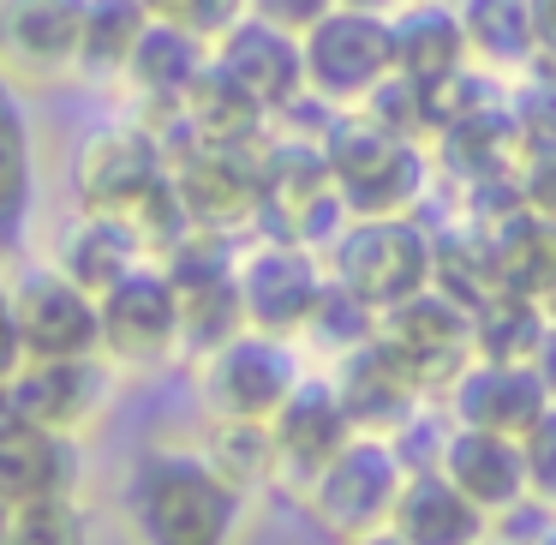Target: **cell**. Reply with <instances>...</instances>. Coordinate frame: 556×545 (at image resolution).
Returning <instances> with one entry per match:
<instances>
[{
	"label": "cell",
	"mask_w": 556,
	"mask_h": 545,
	"mask_svg": "<svg viewBox=\"0 0 556 545\" xmlns=\"http://www.w3.org/2000/svg\"><path fill=\"white\" fill-rule=\"evenodd\" d=\"M300 342L245 324L222 348L198 354V408L210 420H276V408L300 389Z\"/></svg>",
	"instance_id": "8992f818"
},
{
	"label": "cell",
	"mask_w": 556,
	"mask_h": 545,
	"mask_svg": "<svg viewBox=\"0 0 556 545\" xmlns=\"http://www.w3.org/2000/svg\"><path fill=\"white\" fill-rule=\"evenodd\" d=\"M383 336L401 360L413 366V377L425 384V396L443 401L460 384L472 360H479V324H472V306L460 294H448L443 282H431L425 294L389 306L383 312Z\"/></svg>",
	"instance_id": "8fae6325"
},
{
	"label": "cell",
	"mask_w": 556,
	"mask_h": 545,
	"mask_svg": "<svg viewBox=\"0 0 556 545\" xmlns=\"http://www.w3.org/2000/svg\"><path fill=\"white\" fill-rule=\"evenodd\" d=\"M13 318L25 360H73V354H102V300L73 282L61 264H18L13 282Z\"/></svg>",
	"instance_id": "4fadbf2b"
},
{
	"label": "cell",
	"mask_w": 556,
	"mask_h": 545,
	"mask_svg": "<svg viewBox=\"0 0 556 545\" xmlns=\"http://www.w3.org/2000/svg\"><path fill=\"white\" fill-rule=\"evenodd\" d=\"M472 61L491 73H527L539 54V0H455Z\"/></svg>",
	"instance_id": "f1b7e54d"
},
{
	"label": "cell",
	"mask_w": 556,
	"mask_h": 545,
	"mask_svg": "<svg viewBox=\"0 0 556 545\" xmlns=\"http://www.w3.org/2000/svg\"><path fill=\"white\" fill-rule=\"evenodd\" d=\"M204 66H210V42L198 37V30L168 25V18H150V30L132 49V66H126L121 85L138 97V114L162 133V126L180 121V102H186V90L198 85Z\"/></svg>",
	"instance_id": "7402d4cb"
},
{
	"label": "cell",
	"mask_w": 556,
	"mask_h": 545,
	"mask_svg": "<svg viewBox=\"0 0 556 545\" xmlns=\"http://www.w3.org/2000/svg\"><path fill=\"white\" fill-rule=\"evenodd\" d=\"M539 306H544V318H551V324H556V282H551V288L539 294Z\"/></svg>",
	"instance_id": "7bdbcfd3"
},
{
	"label": "cell",
	"mask_w": 556,
	"mask_h": 545,
	"mask_svg": "<svg viewBox=\"0 0 556 545\" xmlns=\"http://www.w3.org/2000/svg\"><path fill=\"white\" fill-rule=\"evenodd\" d=\"M348 545H413V540L395 533V528H371V533H359V540H348Z\"/></svg>",
	"instance_id": "60d3db41"
},
{
	"label": "cell",
	"mask_w": 556,
	"mask_h": 545,
	"mask_svg": "<svg viewBox=\"0 0 556 545\" xmlns=\"http://www.w3.org/2000/svg\"><path fill=\"white\" fill-rule=\"evenodd\" d=\"M389 528L407 533L413 545H472L496 528L443 468H407V485L395 497V516Z\"/></svg>",
	"instance_id": "d4e9b609"
},
{
	"label": "cell",
	"mask_w": 556,
	"mask_h": 545,
	"mask_svg": "<svg viewBox=\"0 0 556 545\" xmlns=\"http://www.w3.org/2000/svg\"><path fill=\"white\" fill-rule=\"evenodd\" d=\"M532 545H556V516H551V528H544V533H539V540H532Z\"/></svg>",
	"instance_id": "f6af8a7d"
},
{
	"label": "cell",
	"mask_w": 556,
	"mask_h": 545,
	"mask_svg": "<svg viewBox=\"0 0 556 545\" xmlns=\"http://www.w3.org/2000/svg\"><path fill=\"white\" fill-rule=\"evenodd\" d=\"M210 54H216V66H228L276 121L293 102H305V42H300V30L245 13L233 30H222V37L210 42Z\"/></svg>",
	"instance_id": "ac0fdd59"
},
{
	"label": "cell",
	"mask_w": 556,
	"mask_h": 545,
	"mask_svg": "<svg viewBox=\"0 0 556 545\" xmlns=\"http://www.w3.org/2000/svg\"><path fill=\"white\" fill-rule=\"evenodd\" d=\"M472 324H479V360H532L551 330L539 294H515V288H491L472 306Z\"/></svg>",
	"instance_id": "1f68e13d"
},
{
	"label": "cell",
	"mask_w": 556,
	"mask_h": 545,
	"mask_svg": "<svg viewBox=\"0 0 556 545\" xmlns=\"http://www.w3.org/2000/svg\"><path fill=\"white\" fill-rule=\"evenodd\" d=\"M156 18H168V25H186L198 30L204 42H216L222 30H233L245 13H252V0H144Z\"/></svg>",
	"instance_id": "e575fe53"
},
{
	"label": "cell",
	"mask_w": 556,
	"mask_h": 545,
	"mask_svg": "<svg viewBox=\"0 0 556 545\" xmlns=\"http://www.w3.org/2000/svg\"><path fill=\"white\" fill-rule=\"evenodd\" d=\"M198 449L252 497L269 492V485H281V456H276L269 420H210L204 437H198Z\"/></svg>",
	"instance_id": "f546056e"
},
{
	"label": "cell",
	"mask_w": 556,
	"mask_h": 545,
	"mask_svg": "<svg viewBox=\"0 0 556 545\" xmlns=\"http://www.w3.org/2000/svg\"><path fill=\"white\" fill-rule=\"evenodd\" d=\"M401 485H407V456H401V444L395 437L359 432L312 485H305L300 504H305V516H312L317 533L348 545L371 528H389Z\"/></svg>",
	"instance_id": "5b68a950"
},
{
	"label": "cell",
	"mask_w": 556,
	"mask_h": 545,
	"mask_svg": "<svg viewBox=\"0 0 556 545\" xmlns=\"http://www.w3.org/2000/svg\"><path fill=\"white\" fill-rule=\"evenodd\" d=\"M7 545H97L85 497H37L13 509V540Z\"/></svg>",
	"instance_id": "836d02e7"
},
{
	"label": "cell",
	"mask_w": 556,
	"mask_h": 545,
	"mask_svg": "<svg viewBox=\"0 0 556 545\" xmlns=\"http://www.w3.org/2000/svg\"><path fill=\"white\" fill-rule=\"evenodd\" d=\"M437 468L472 497L491 521H503L508 509H520L532 497V473H527V449L508 432H484V425H448Z\"/></svg>",
	"instance_id": "ffe728a7"
},
{
	"label": "cell",
	"mask_w": 556,
	"mask_h": 545,
	"mask_svg": "<svg viewBox=\"0 0 556 545\" xmlns=\"http://www.w3.org/2000/svg\"><path fill=\"white\" fill-rule=\"evenodd\" d=\"M168 157L192 228L222 240H245L264 228V145H204L168 133Z\"/></svg>",
	"instance_id": "277c9868"
},
{
	"label": "cell",
	"mask_w": 556,
	"mask_h": 545,
	"mask_svg": "<svg viewBox=\"0 0 556 545\" xmlns=\"http://www.w3.org/2000/svg\"><path fill=\"white\" fill-rule=\"evenodd\" d=\"M472 545H515V540H508V533H496V528H491V533H484V540H472Z\"/></svg>",
	"instance_id": "ee69618b"
},
{
	"label": "cell",
	"mask_w": 556,
	"mask_h": 545,
	"mask_svg": "<svg viewBox=\"0 0 556 545\" xmlns=\"http://www.w3.org/2000/svg\"><path fill=\"white\" fill-rule=\"evenodd\" d=\"M484 252H491L496 288L515 294H544L556 282V222L532 205H515L503 216H484Z\"/></svg>",
	"instance_id": "83f0119b"
},
{
	"label": "cell",
	"mask_w": 556,
	"mask_h": 545,
	"mask_svg": "<svg viewBox=\"0 0 556 545\" xmlns=\"http://www.w3.org/2000/svg\"><path fill=\"white\" fill-rule=\"evenodd\" d=\"M150 258L144 234L132 228V216H114V210H85L73 205V216L54 228L49 240V264H61L73 282H85L90 294H109L126 270H138Z\"/></svg>",
	"instance_id": "cb8c5ba5"
},
{
	"label": "cell",
	"mask_w": 556,
	"mask_h": 545,
	"mask_svg": "<svg viewBox=\"0 0 556 545\" xmlns=\"http://www.w3.org/2000/svg\"><path fill=\"white\" fill-rule=\"evenodd\" d=\"M37 216V126L13 85H0V258H18Z\"/></svg>",
	"instance_id": "4316f807"
},
{
	"label": "cell",
	"mask_w": 556,
	"mask_h": 545,
	"mask_svg": "<svg viewBox=\"0 0 556 545\" xmlns=\"http://www.w3.org/2000/svg\"><path fill=\"white\" fill-rule=\"evenodd\" d=\"M551 401L556 389L544 384V372L532 360H472L460 372V384L443 396V413L455 425H484V432L520 437Z\"/></svg>",
	"instance_id": "d6986e66"
},
{
	"label": "cell",
	"mask_w": 556,
	"mask_h": 545,
	"mask_svg": "<svg viewBox=\"0 0 556 545\" xmlns=\"http://www.w3.org/2000/svg\"><path fill=\"white\" fill-rule=\"evenodd\" d=\"M317 138H324V157H329V174H336L348 216H407L431 193V174H437L431 145L389 133L365 109L329 114Z\"/></svg>",
	"instance_id": "7a4b0ae2"
},
{
	"label": "cell",
	"mask_w": 556,
	"mask_h": 545,
	"mask_svg": "<svg viewBox=\"0 0 556 545\" xmlns=\"http://www.w3.org/2000/svg\"><path fill=\"white\" fill-rule=\"evenodd\" d=\"M252 492L228 480L204 449L156 444L126 480V521L138 545H233Z\"/></svg>",
	"instance_id": "6da1fadb"
},
{
	"label": "cell",
	"mask_w": 556,
	"mask_h": 545,
	"mask_svg": "<svg viewBox=\"0 0 556 545\" xmlns=\"http://www.w3.org/2000/svg\"><path fill=\"white\" fill-rule=\"evenodd\" d=\"M114 377H121V366H114L109 354H73V360H25L7 389H13V401L37 425L85 437L90 425L109 413Z\"/></svg>",
	"instance_id": "e0dca14e"
},
{
	"label": "cell",
	"mask_w": 556,
	"mask_h": 545,
	"mask_svg": "<svg viewBox=\"0 0 556 545\" xmlns=\"http://www.w3.org/2000/svg\"><path fill=\"white\" fill-rule=\"evenodd\" d=\"M25 366V342H18V318H13V294L0 282V384H13V372Z\"/></svg>",
	"instance_id": "f35d334b"
},
{
	"label": "cell",
	"mask_w": 556,
	"mask_h": 545,
	"mask_svg": "<svg viewBox=\"0 0 556 545\" xmlns=\"http://www.w3.org/2000/svg\"><path fill=\"white\" fill-rule=\"evenodd\" d=\"M13 540V504H7V497H0V545Z\"/></svg>",
	"instance_id": "b9f144b4"
},
{
	"label": "cell",
	"mask_w": 556,
	"mask_h": 545,
	"mask_svg": "<svg viewBox=\"0 0 556 545\" xmlns=\"http://www.w3.org/2000/svg\"><path fill=\"white\" fill-rule=\"evenodd\" d=\"M532 61L556 66V0H539V54H532Z\"/></svg>",
	"instance_id": "ab89813d"
},
{
	"label": "cell",
	"mask_w": 556,
	"mask_h": 545,
	"mask_svg": "<svg viewBox=\"0 0 556 545\" xmlns=\"http://www.w3.org/2000/svg\"><path fill=\"white\" fill-rule=\"evenodd\" d=\"M377 330H383V312H377V306H365L359 294H348L341 282H329L324 300H317V312H312V324L300 330V342L312 354H324V360H341L348 348L371 342Z\"/></svg>",
	"instance_id": "d6a6232c"
},
{
	"label": "cell",
	"mask_w": 556,
	"mask_h": 545,
	"mask_svg": "<svg viewBox=\"0 0 556 545\" xmlns=\"http://www.w3.org/2000/svg\"><path fill=\"white\" fill-rule=\"evenodd\" d=\"M300 42H305V97H317L324 109H359L395 73V13H371V7L341 0Z\"/></svg>",
	"instance_id": "52a82bcc"
},
{
	"label": "cell",
	"mask_w": 556,
	"mask_h": 545,
	"mask_svg": "<svg viewBox=\"0 0 556 545\" xmlns=\"http://www.w3.org/2000/svg\"><path fill=\"white\" fill-rule=\"evenodd\" d=\"M174 294H180V324H186V354H210L228 336L245 330V300H240V240L192 228L174 252H162Z\"/></svg>",
	"instance_id": "7c38bea8"
},
{
	"label": "cell",
	"mask_w": 556,
	"mask_h": 545,
	"mask_svg": "<svg viewBox=\"0 0 556 545\" xmlns=\"http://www.w3.org/2000/svg\"><path fill=\"white\" fill-rule=\"evenodd\" d=\"M324 264L329 282L389 312L437 282V234L413 210L407 216H348L341 234L324 246Z\"/></svg>",
	"instance_id": "3957f363"
},
{
	"label": "cell",
	"mask_w": 556,
	"mask_h": 545,
	"mask_svg": "<svg viewBox=\"0 0 556 545\" xmlns=\"http://www.w3.org/2000/svg\"><path fill=\"white\" fill-rule=\"evenodd\" d=\"M329 377H336L353 425L371 432V437H401L425 408H431L425 384L413 377V366L389 348L383 330H377L371 342H359V348H348L341 360H329ZM437 408H443V401H437Z\"/></svg>",
	"instance_id": "2e32d148"
},
{
	"label": "cell",
	"mask_w": 556,
	"mask_h": 545,
	"mask_svg": "<svg viewBox=\"0 0 556 545\" xmlns=\"http://www.w3.org/2000/svg\"><path fill=\"white\" fill-rule=\"evenodd\" d=\"M168 174H174L168 138H162L144 114L90 126L73 150V198L85 210L138 216L144 198L156 193V186H168Z\"/></svg>",
	"instance_id": "ba28073f"
},
{
	"label": "cell",
	"mask_w": 556,
	"mask_h": 545,
	"mask_svg": "<svg viewBox=\"0 0 556 545\" xmlns=\"http://www.w3.org/2000/svg\"><path fill=\"white\" fill-rule=\"evenodd\" d=\"M520 198L556 222V145H527V157H520Z\"/></svg>",
	"instance_id": "8d00e7d4"
},
{
	"label": "cell",
	"mask_w": 556,
	"mask_h": 545,
	"mask_svg": "<svg viewBox=\"0 0 556 545\" xmlns=\"http://www.w3.org/2000/svg\"><path fill=\"white\" fill-rule=\"evenodd\" d=\"M324 288H329L324 246L293 240V234H276V228H257L240 246V300H245V324L252 330L300 342Z\"/></svg>",
	"instance_id": "9c48e42d"
},
{
	"label": "cell",
	"mask_w": 556,
	"mask_h": 545,
	"mask_svg": "<svg viewBox=\"0 0 556 545\" xmlns=\"http://www.w3.org/2000/svg\"><path fill=\"white\" fill-rule=\"evenodd\" d=\"M467 66H479V61H472V42H467L455 0H401L395 7V73L437 97Z\"/></svg>",
	"instance_id": "603a6c76"
},
{
	"label": "cell",
	"mask_w": 556,
	"mask_h": 545,
	"mask_svg": "<svg viewBox=\"0 0 556 545\" xmlns=\"http://www.w3.org/2000/svg\"><path fill=\"white\" fill-rule=\"evenodd\" d=\"M520 449H527V473H532V497L556 509V401L539 413V420L520 432Z\"/></svg>",
	"instance_id": "d590c367"
},
{
	"label": "cell",
	"mask_w": 556,
	"mask_h": 545,
	"mask_svg": "<svg viewBox=\"0 0 556 545\" xmlns=\"http://www.w3.org/2000/svg\"><path fill=\"white\" fill-rule=\"evenodd\" d=\"M269 432H276V456H281V492L300 497L305 485H312L317 473H324L329 461L359 437V425H353V413H348V401H341L336 377H329V372H305L300 389L276 408Z\"/></svg>",
	"instance_id": "9a60e30c"
},
{
	"label": "cell",
	"mask_w": 556,
	"mask_h": 545,
	"mask_svg": "<svg viewBox=\"0 0 556 545\" xmlns=\"http://www.w3.org/2000/svg\"><path fill=\"white\" fill-rule=\"evenodd\" d=\"M90 0H0V61L30 78L78 73Z\"/></svg>",
	"instance_id": "44dd1931"
},
{
	"label": "cell",
	"mask_w": 556,
	"mask_h": 545,
	"mask_svg": "<svg viewBox=\"0 0 556 545\" xmlns=\"http://www.w3.org/2000/svg\"><path fill=\"white\" fill-rule=\"evenodd\" d=\"M269 126H276V114H269L228 66H216V54H210V66L198 73V85L186 90V102H180V121L162 126V138L186 133V138H204V145H264Z\"/></svg>",
	"instance_id": "484cf974"
},
{
	"label": "cell",
	"mask_w": 556,
	"mask_h": 545,
	"mask_svg": "<svg viewBox=\"0 0 556 545\" xmlns=\"http://www.w3.org/2000/svg\"><path fill=\"white\" fill-rule=\"evenodd\" d=\"M102 300V354L121 372H156V366L186 354V324H180V294H174L162 258H144L126 270Z\"/></svg>",
	"instance_id": "30bf717a"
},
{
	"label": "cell",
	"mask_w": 556,
	"mask_h": 545,
	"mask_svg": "<svg viewBox=\"0 0 556 545\" xmlns=\"http://www.w3.org/2000/svg\"><path fill=\"white\" fill-rule=\"evenodd\" d=\"M336 7H341V0H252L257 18H269V25H288V30H300V37H305V30H312L324 13H336Z\"/></svg>",
	"instance_id": "74e56055"
},
{
	"label": "cell",
	"mask_w": 556,
	"mask_h": 545,
	"mask_svg": "<svg viewBox=\"0 0 556 545\" xmlns=\"http://www.w3.org/2000/svg\"><path fill=\"white\" fill-rule=\"evenodd\" d=\"M85 492V444L54 425H37L0 384V497L7 504H37V497Z\"/></svg>",
	"instance_id": "5bb4252c"
},
{
	"label": "cell",
	"mask_w": 556,
	"mask_h": 545,
	"mask_svg": "<svg viewBox=\"0 0 556 545\" xmlns=\"http://www.w3.org/2000/svg\"><path fill=\"white\" fill-rule=\"evenodd\" d=\"M150 18H156V13H150L144 0H90L78 73H85V78H126L132 49L144 42Z\"/></svg>",
	"instance_id": "4dcf8cb0"
}]
</instances>
